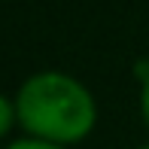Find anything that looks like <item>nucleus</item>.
<instances>
[{
  "label": "nucleus",
  "instance_id": "1",
  "mask_svg": "<svg viewBox=\"0 0 149 149\" xmlns=\"http://www.w3.org/2000/svg\"><path fill=\"white\" fill-rule=\"evenodd\" d=\"M15 113L28 137L76 146L97 128V100L82 79L64 70H37L18 85Z\"/></svg>",
  "mask_w": 149,
  "mask_h": 149
},
{
  "label": "nucleus",
  "instance_id": "3",
  "mask_svg": "<svg viewBox=\"0 0 149 149\" xmlns=\"http://www.w3.org/2000/svg\"><path fill=\"white\" fill-rule=\"evenodd\" d=\"M3 149H70V146H58V143H49V140H40V137H28V134H22L18 140L6 143Z\"/></svg>",
  "mask_w": 149,
  "mask_h": 149
},
{
  "label": "nucleus",
  "instance_id": "2",
  "mask_svg": "<svg viewBox=\"0 0 149 149\" xmlns=\"http://www.w3.org/2000/svg\"><path fill=\"white\" fill-rule=\"evenodd\" d=\"M12 128H18L15 97H9V94H3V91H0V140H3L6 134L12 131Z\"/></svg>",
  "mask_w": 149,
  "mask_h": 149
},
{
  "label": "nucleus",
  "instance_id": "5",
  "mask_svg": "<svg viewBox=\"0 0 149 149\" xmlns=\"http://www.w3.org/2000/svg\"><path fill=\"white\" fill-rule=\"evenodd\" d=\"M137 149H149V143H140V146H137Z\"/></svg>",
  "mask_w": 149,
  "mask_h": 149
},
{
  "label": "nucleus",
  "instance_id": "4",
  "mask_svg": "<svg viewBox=\"0 0 149 149\" xmlns=\"http://www.w3.org/2000/svg\"><path fill=\"white\" fill-rule=\"evenodd\" d=\"M140 119H143V125L149 128V79L140 82Z\"/></svg>",
  "mask_w": 149,
  "mask_h": 149
}]
</instances>
